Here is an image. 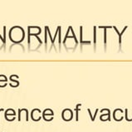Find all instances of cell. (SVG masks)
I'll list each match as a JSON object with an SVG mask.
<instances>
[{
    "mask_svg": "<svg viewBox=\"0 0 132 132\" xmlns=\"http://www.w3.org/2000/svg\"><path fill=\"white\" fill-rule=\"evenodd\" d=\"M9 37L12 42L15 43H21L25 37V32L24 30L21 27H13L10 29L9 32Z\"/></svg>",
    "mask_w": 132,
    "mask_h": 132,
    "instance_id": "1",
    "label": "cell"
},
{
    "mask_svg": "<svg viewBox=\"0 0 132 132\" xmlns=\"http://www.w3.org/2000/svg\"><path fill=\"white\" fill-rule=\"evenodd\" d=\"M7 77L4 76V75H0V87H3L2 86V82H4V83H7Z\"/></svg>",
    "mask_w": 132,
    "mask_h": 132,
    "instance_id": "2",
    "label": "cell"
},
{
    "mask_svg": "<svg viewBox=\"0 0 132 132\" xmlns=\"http://www.w3.org/2000/svg\"><path fill=\"white\" fill-rule=\"evenodd\" d=\"M114 28H115V30L116 31V32H117V33H118V35H119V37H120V41H119V42H120V43H121V35L123 34V32H125V30L127 28V27H126L125 28L123 29V31H122V32H121V33H119V32H118V30H117V28H116V27H114Z\"/></svg>",
    "mask_w": 132,
    "mask_h": 132,
    "instance_id": "3",
    "label": "cell"
},
{
    "mask_svg": "<svg viewBox=\"0 0 132 132\" xmlns=\"http://www.w3.org/2000/svg\"><path fill=\"white\" fill-rule=\"evenodd\" d=\"M96 28H94V43L96 45Z\"/></svg>",
    "mask_w": 132,
    "mask_h": 132,
    "instance_id": "4",
    "label": "cell"
},
{
    "mask_svg": "<svg viewBox=\"0 0 132 132\" xmlns=\"http://www.w3.org/2000/svg\"><path fill=\"white\" fill-rule=\"evenodd\" d=\"M0 38L2 39V41H3V43H4V44L6 43V41L4 40V38H3V37H2V36H1V35H0Z\"/></svg>",
    "mask_w": 132,
    "mask_h": 132,
    "instance_id": "5",
    "label": "cell"
}]
</instances>
